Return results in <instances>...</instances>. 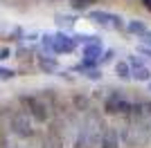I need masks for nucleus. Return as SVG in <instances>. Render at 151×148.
Wrapping results in <instances>:
<instances>
[{"label":"nucleus","mask_w":151,"mask_h":148,"mask_svg":"<svg viewBox=\"0 0 151 148\" xmlns=\"http://www.w3.org/2000/svg\"><path fill=\"white\" fill-rule=\"evenodd\" d=\"M142 5H147V9H151V0H142Z\"/></svg>","instance_id":"obj_20"},{"label":"nucleus","mask_w":151,"mask_h":148,"mask_svg":"<svg viewBox=\"0 0 151 148\" xmlns=\"http://www.w3.org/2000/svg\"><path fill=\"white\" fill-rule=\"evenodd\" d=\"M63 146H65V144L61 142V137H57L52 130L47 132V137L43 139V148H63Z\"/></svg>","instance_id":"obj_9"},{"label":"nucleus","mask_w":151,"mask_h":148,"mask_svg":"<svg viewBox=\"0 0 151 148\" xmlns=\"http://www.w3.org/2000/svg\"><path fill=\"white\" fill-rule=\"evenodd\" d=\"M113 58V49H108V52H104V56H101V61H111Z\"/></svg>","instance_id":"obj_18"},{"label":"nucleus","mask_w":151,"mask_h":148,"mask_svg":"<svg viewBox=\"0 0 151 148\" xmlns=\"http://www.w3.org/2000/svg\"><path fill=\"white\" fill-rule=\"evenodd\" d=\"M7 54H9V49H7V47L0 49V58H7Z\"/></svg>","instance_id":"obj_19"},{"label":"nucleus","mask_w":151,"mask_h":148,"mask_svg":"<svg viewBox=\"0 0 151 148\" xmlns=\"http://www.w3.org/2000/svg\"><path fill=\"white\" fill-rule=\"evenodd\" d=\"M99 43H93V47H86L83 49V56H86V63H97V54H99Z\"/></svg>","instance_id":"obj_10"},{"label":"nucleus","mask_w":151,"mask_h":148,"mask_svg":"<svg viewBox=\"0 0 151 148\" xmlns=\"http://www.w3.org/2000/svg\"><path fill=\"white\" fill-rule=\"evenodd\" d=\"M142 43H145V45H151V31L142 34Z\"/></svg>","instance_id":"obj_17"},{"label":"nucleus","mask_w":151,"mask_h":148,"mask_svg":"<svg viewBox=\"0 0 151 148\" xmlns=\"http://www.w3.org/2000/svg\"><path fill=\"white\" fill-rule=\"evenodd\" d=\"M9 130H12L16 137H23V139H29L34 137V128H32V117L25 110H16L9 117Z\"/></svg>","instance_id":"obj_3"},{"label":"nucleus","mask_w":151,"mask_h":148,"mask_svg":"<svg viewBox=\"0 0 151 148\" xmlns=\"http://www.w3.org/2000/svg\"><path fill=\"white\" fill-rule=\"evenodd\" d=\"M90 18L95 23L104 25V27H111V29H122L124 25H122V18L120 16H115V14H106V11H90Z\"/></svg>","instance_id":"obj_6"},{"label":"nucleus","mask_w":151,"mask_h":148,"mask_svg":"<svg viewBox=\"0 0 151 148\" xmlns=\"http://www.w3.org/2000/svg\"><path fill=\"white\" fill-rule=\"evenodd\" d=\"M38 63H41V68H43V70H50V72H54V70L59 68L57 61H45V58H41Z\"/></svg>","instance_id":"obj_14"},{"label":"nucleus","mask_w":151,"mask_h":148,"mask_svg":"<svg viewBox=\"0 0 151 148\" xmlns=\"http://www.w3.org/2000/svg\"><path fill=\"white\" fill-rule=\"evenodd\" d=\"M93 0H70V7H75V9H83V7H88Z\"/></svg>","instance_id":"obj_15"},{"label":"nucleus","mask_w":151,"mask_h":148,"mask_svg":"<svg viewBox=\"0 0 151 148\" xmlns=\"http://www.w3.org/2000/svg\"><path fill=\"white\" fill-rule=\"evenodd\" d=\"M43 45L50 52L54 54H61V52H70V49H75V41L68 36H63V34H57V36H45L43 38Z\"/></svg>","instance_id":"obj_5"},{"label":"nucleus","mask_w":151,"mask_h":148,"mask_svg":"<svg viewBox=\"0 0 151 148\" xmlns=\"http://www.w3.org/2000/svg\"><path fill=\"white\" fill-rule=\"evenodd\" d=\"M104 132V121L95 110H88L86 117L79 119V130H77L75 148H97Z\"/></svg>","instance_id":"obj_1"},{"label":"nucleus","mask_w":151,"mask_h":148,"mask_svg":"<svg viewBox=\"0 0 151 148\" xmlns=\"http://www.w3.org/2000/svg\"><path fill=\"white\" fill-rule=\"evenodd\" d=\"M133 101H129L126 97H122L120 92H111L104 101V108H106L111 115H129Z\"/></svg>","instance_id":"obj_4"},{"label":"nucleus","mask_w":151,"mask_h":148,"mask_svg":"<svg viewBox=\"0 0 151 148\" xmlns=\"http://www.w3.org/2000/svg\"><path fill=\"white\" fill-rule=\"evenodd\" d=\"M20 103L25 105V110H27V115L29 117H34L36 121H47L50 119V115H52V110H50V105L45 103L41 97H36V94H27V97H20Z\"/></svg>","instance_id":"obj_2"},{"label":"nucleus","mask_w":151,"mask_h":148,"mask_svg":"<svg viewBox=\"0 0 151 148\" xmlns=\"http://www.w3.org/2000/svg\"><path fill=\"white\" fill-rule=\"evenodd\" d=\"M14 76V70H7V68H0V79L7 81V79H12Z\"/></svg>","instance_id":"obj_16"},{"label":"nucleus","mask_w":151,"mask_h":148,"mask_svg":"<svg viewBox=\"0 0 151 148\" xmlns=\"http://www.w3.org/2000/svg\"><path fill=\"white\" fill-rule=\"evenodd\" d=\"M149 90H151V85H149Z\"/></svg>","instance_id":"obj_21"},{"label":"nucleus","mask_w":151,"mask_h":148,"mask_svg":"<svg viewBox=\"0 0 151 148\" xmlns=\"http://www.w3.org/2000/svg\"><path fill=\"white\" fill-rule=\"evenodd\" d=\"M99 146H101V148H120V130H115V128H104L101 139H99Z\"/></svg>","instance_id":"obj_7"},{"label":"nucleus","mask_w":151,"mask_h":148,"mask_svg":"<svg viewBox=\"0 0 151 148\" xmlns=\"http://www.w3.org/2000/svg\"><path fill=\"white\" fill-rule=\"evenodd\" d=\"M72 110H79V112L93 110V108H90V97H86V94H75V97H72Z\"/></svg>","instance_id":"obj_8"},{"label":"nucleus","mask_w":151,"mask_h":148,"mask_svg":"<svg viewBox=\"0 0 151 148\" xmlns=\"http://www.w3.org/2000/svg\"><path fill=\"white\" fill-rule=\"evenodd\" d=\"M126 31H131V34H147V25L142 20H131V23H126Z\"/></svg>","instance_id":"obj_11"},{"label":"nucleus","mask_w":151,"mask_h":148,"mask_svg":"<svg viewBox=\"0 0 151 148\" xmlns=\"http://www.w3.org/2000/svg\"><path fill=\"white\" fill-rule=\"evenodd\" d=\"M131 76H133V79H138V81H147V79L151 76V72H149V68L145 65V68H140V70H135V72H131Z\"/></svg>","instance_id":"obj_13"},{"label":"nucleus","mask_w":151,"mask_h":148,"mask_svg":"<svg viewBox=\"0 0 151 148\" xmlns=\"http://www.w3.org/2000/svg\"><path fill=\"white\" fill-rule=\"evenodd\" d=\"M115 72H117V76H122V79H131V68L126 65V61L117 63V65H115Z\"/></svg>","instance_id":"obj_12"}]
</instances>
